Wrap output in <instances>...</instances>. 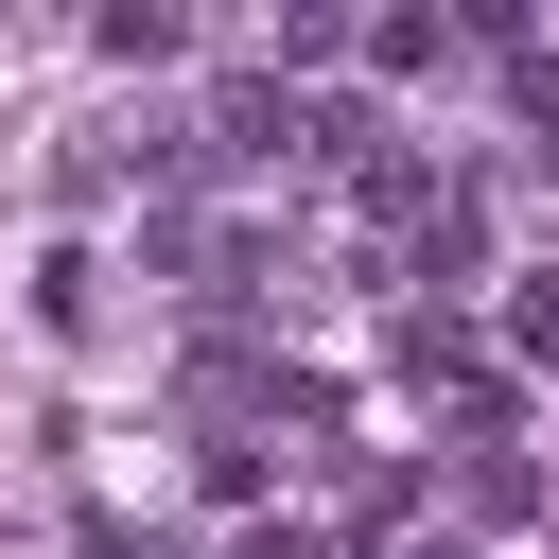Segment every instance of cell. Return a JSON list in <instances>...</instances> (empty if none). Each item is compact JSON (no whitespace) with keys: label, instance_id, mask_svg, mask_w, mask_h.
Segmentation results:
<instances>
[{"label":"cell","instance_id":"obj_1","mask_svg":"<svg viewBox=\"0 0 559 559\" xmlns=\"http://www.w3.org/2000/svg\"><path fill=\"white\" fill-rule=\"evenodd\" d=\"M507 332H524V349H542V367H559V262H542V280H524V297H507Z\"/></svg>","mask_w":559,"mask_h":559}]
</instances>
